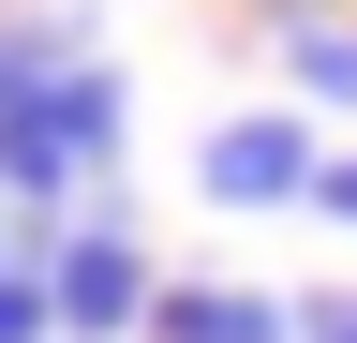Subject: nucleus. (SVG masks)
I'll list each match as a JSON object with an SVG mask.
<instances>
[{"mask_svg": "<svg viewBox=\"0 0 357 343\" xmlns=\"http://www.w3.org/2000/svg\"><path fill=\"white\" fill-rule=\"evenodd\" d=\"M119 149H134V90H119V60L89 45V60H60V75H45V90H15V105H0V224L45 254L60 224L119 209Z\"/></svg>", "mask_w": 357, "mask_h": 343, "instance_id": "f257e3e1", "label": "nucleus"}, {"mask_svg": "<svg viewBox=\"0 0 357 343\" xmlns=\"http://www.w3.org/2000/svg\"><path fill=\"white\" fill-rule=\"evenodd\" d=\"M149 239H134V209H89V224L45 239V314H60V343H149Z\"/></svg>", "mask_w": 357, "mask_h": 343, "instance_id": "f03ea898", "label": "nucleus"}, {"mask_svg": "<svg viewBox=\"0 0 357 343\" xmlns=\"http://www.w3.org/2000/svg\"><path fill=\"white\" fill-rule=\"evenodd\" d=\"M312 180H328V135L298 105H238V119L194 135V194L208 209H312Z\"/></svg>", "mask_w": 357, "mask_h": 343, "instance_id": "7ed1b4c3", "label": "nucleus"}, {"mask_svg": "<svg viewBox=\"0 0 357 343\" xmlns=\"http://www.w3.org/2000/svg\"><path fill=\"white\" fill-rule=\"evenodd\" d=\"M149 343H298V298L283 284H208V269H178L149 298Z\"/></svg>", "mask_w": 357, "mask_h": 343, "instance_id": "20e7f679", "label": "nucleus"}, {"mask_svg": "<svg viewBox=\"0 0 357 343\" xmlns=\"http://www.w3.org/2000/svg\"><path fill=\"white\" fill-rule=\"evenodd\" d=\"M268 60H283L298 119H357V15H328V0H283V15H268Z\"/></svg>", "mask_w": 357, "mask_h": 343, "instance_id": "39448f33", "label": "nucleus"}, {"mask_svg": "<svg viewBox=\"0 0 357 343\" xmlns=\"http://www.w3.org/2000/svg\"><path fill=\"white\" fill-rule=\"evenodd\" d=\"M60 60H89V30H75V15H0V105H15V90H45Z\"/></svg>", "mask_w": 357, "mask_h": 343, "instance_id": "423d86ee", "label": "nucleus"}, {"mask_svg": "<svg viewBox=\"0 0 357 343\" xmlns=\"http://www.w3.org/2000/svg\"><path fill=\"white\" fill-rule=\"evenodd\" d=\"M0 343H60V314H45V254L0 239Z\"/></svg>", "mask_w": 357, "mask_h": 343, "instance_id": "0eeeda50", "label": "nucleus"}, {"mask_svg": "<svg viewBox=\"0 0 357 343\" xmlns=\"http://www.w3.org/2000/svg\"><path fill=\"white\" fill-rule=\"evenodd\" d=\"M298 343H357V284H298Z\"/></svg>", "mask_w": 357, "mask_h": 343, "instance_id": "6e6552de", "label": "nucleus"}, {"mask_svg": "<svg viewBox=\"0 0 357 343\" xmlns=\"http://www.w3.org/2000/svg\"><path fill=\"white\" fill-rule=\"evenodd\" d=\"M312 209H328V224L357 239V149H328V180H312Z\"/></svg>", "mask_w": 357, "mask_h": 343, "instance_id": "1a4fd4ad", "label": "nucleus"}, {"mask_svg": "<svg viewBox=\"0 0 357 343\" xmlns=\"http://www.w3.org/2000/svg\"><path fill=\"white\" fill-rule=\"evenodd\" d=\"M0 239H15V224H0Z\"/></svg>", "mask_w": 357, "mask_h": 343, "instance_id": "9d476101", "label": "nucleus"}]
</instances>
